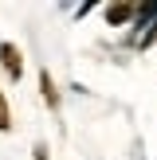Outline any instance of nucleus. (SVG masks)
<instances>
[{
    "label": "nucleus",
    "mask_w": 157,
    "mask_h": 160,
    "mask_svg": "<svg viewBox=\"0 0 157 160\" xmlns=\"http://www.w3.org/2000/svg\"><path fill=\"white\" fill-rule=\"evenodd\" d=\"M0 59H4V70L12 78H20L24 74V59H20V47H12V43H0Z\"/></svg>",
    "instance_id": "nucleus-1"
},
{
    "label": "nucleus",
    "mask_w": 157,
    "mask_h": 160,
    "mask_svg": "<svg viewBox=\"0 0 157 160\" xmlns=\"http://www.w3.org/2000/svg\"><path fill=\"white\" fill-rule=\"evenodd\" d=\"M133 12H138L133 4H114V8H106V20H110V23H126Z\"/></svg>",
    "instance_id": "nucleus-2"
},
{
    "label": "nucleus",
    "mask_w": 157,
    "mask_h": 160,
    "mask_svg": "<svg viewBox=\"0 0 157 160\" xmlns=\"http://www.w3.org/2000/svg\"><path fill=\"white\" fill-rule=\"evenodd\" d=\"M39 86H43V98H47V102H51V106H55V102H59V98H55V86H51V74H47V70H43V74H39Z\"/></svg>",
    "instance_id": "nucleus-3"
},
{
    "label": "nucleus",
    "mask_w": 157,
    "mask_h": 160,
    "mask_svg": "<svg viewBox=\"0 0 157 160\" xmlns=\"http://www.w3.org/2000/svg\"><path fill=\"white\" fill-rule=\"evenodd\" d=\"M8 129H12V113H8V102L0 94V133H8Z\"/></svg>",
    "instance_id": "nucleus-4"
}]
</instances>
